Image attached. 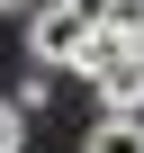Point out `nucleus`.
<instances>
[{"label":"nucleus","instance_id":"f257e3e1","mask_svg":"<svg viewBox=\"0 0 144 153\" xmlns=\"http://www.w3.org/2000/svg\"><path fill=\"white\" fill-rule=\"evenodd\" d=\"M90 36H99V0H36V18H27L36 72H72V54H81Z\"/></svg>","mask_w":144,"mask_h":153},{"label":"nucleus","instance_id":"f03ea898","mask_svg":"<svg viewBox=\"0 0 144 153\" xmlns=\"http://www.w3.org/2000/svg\"><path fill=\"white\" fill-rule=\"evenodd\" d=\"M90 90H99L108 117H144V54H108V63L90 72Z\"/></svg>","mask_w":144,"mask_h":153},{"label":"nucleus","instance_id":"7ed1b4c3","mask_svg":"<svg viewBox=\"0 0 144 153\" xmlns=\"http://www.w3.org/2000/svg\"><path fill=\"white\" fill-rule=\"evenodd\" d=\"M81 153H144V117H99L81 135Z\"/></svg>","mask_w":144,"mask_h":153},{"label":"nucleus","instance_id":"20e7f679","mask_svg":"<svg viewBox=\"0 0 144 153\" xmlns=\"http://www.w3.org/2000/svg\"><path fill=\"white\" fill-rule=\"evenodd\" d=\"M0 144H18V108H9V99H0Z\"/></svg>","mask_w":144,"mask_h":153},{"label":"nucleus","instance_id":"39448f33","mask_svg":"<svg viewBox=\"0 0 144 153\" xmlns=\"http://www.w3.org/2000/svg\"><path fill=\"white\" fill-rule=\"evenodd\" d=\"M0 9H9V18H18V9H36V0H0Z\"/></svg>","mask_w":144,"mask_h":153}]
</instances>
